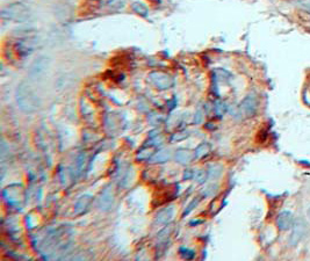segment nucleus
<instances>
[{
	"instance_id": "3",
	"label": "nucleus",
	"mask_w": 310,
	"mask_h": 261,
	"mask_svg": "<svg viewBox=\"0 0 310 261\" xmlns=\"http://www.w3.org/2000/svg\"><path fill=\"white\" fill-rule=\"evenodd\" d=\"M148 80L152 84L156 89L161 91L170 90L171 87L175 86V79L171 75L164 72H160V71H154L151 72L148 77Z\"/></svg>"
},
{
	"instance_id": "8",
	"label": "nucleus",
	"mask_w": 310,
	"mask_h": 261,
	"mask_svg": "<svg viewBox=\"0 0 310 261\" xmlns=\"http://www.w3.org/2000/svg\"><path fill=\"white\" fill-rule=\"evenodd\" d=\"M92 200H93V198L91 195H83L82 198L78 200L77 203H75V206H74L75 214H78V215L85 214L86 211L89 210L91 203H92Z\"/></svg>"
},
{
	"instance_id": "12",
	"label": "nucleus",
	"mask_w": 310,
	"mask_h": 261,
	"mask_svg": "<svg viewBox=\"0 0 310 261\" xmlns=\"http://www.w3.org/2000/svg\"><path fill=\"white\" fill-rule=\"evenodd\" d=\"M124 4H126V0H107V5L115 10L122 9Z\"/></svg>"
},
{
	"instance_id": "5",
	"label": "nucleus",
	"mask_w": 310,
	"mask_h": 261,
	"mask_svg": "<svg viewBox=\"0 0 310 261\" xmlns=\"http://www.w3.org/2000/svg\"><path fill=\"white\" fill-rule=\"evenodd\" d=\"M305 233H307V225H305V223L303 221L294 222L293 232L289 238V244L292 245V246H295L298 241L304 237Z\"/></svg>"
},
{
	"instance_id": "14",
	"label": "nucleus",
	"mask_w": 310,
	"mask_h": 261,
	"mask_svg": "<svg viewBox=\"0 0 310 261\" xmlns=\"http://www.w3.org/2000/svg\"><path fill=\"white\" fill-rule=\"evenodd\" d=\"M180 253H181V255H183V258H186V259H192L193 256H194V252L190 253V249L180 248Z\"/></svg>"
},
{
	"instance_id": "7",
	"label": "nucleus",
	"mask_w": 310,
	"mask_h": 261,
	"mask_svg": "<svg viewBox=\"0 0 310 261\" xmlns=\"http://www.w3.org/2000/svg\"><path fill=\"white\" fill-rule=\"evenodd\" d=\"M175 217V207H168L165 209L161 210L158 215L154 218V223L157 225H165L172 221V218Z\"/></svg>"
},
{
	"instance_id": "2",
	"label": "nucleus",
	"mask_w": 310,
	"mask_h": 261,
	"mask_svg": "<svg viewBox=\"0 0 310 261\" xmlns=\"http://www.w3.org/2000/svg\"><path fill=\"white\" fill-rule=\"evenodd\" d=\"M28 14L29 9L21 3L11 4V5L4 7L2 11V18L5 20L24 21L28 18Z\"/></svg>"
},
{
	"instance_id": "1",
	"label": "nucleus",
	"mask_w": 310,
	"mask_h": 261,
	"mask_svg": "<svg viewBox=\"0 0 310 261\" xmlns=\"http://www.w3.org/2000/svg\"><path fill=\"white\" fill-rule=\"evenodd\" d=\"M15 100L19 108L25 113H35L41 107V99L33 87L27 82H21L15 92Z\"/></svg>"
},
{
	"instance_id": "11",
	"label": "nucleus",
	"mask_w": 310,
	"mask_h": 261,
	"mask_svg": "<svg viewBox=\"0 0 310 261\" xmlns=\"http://www.w3.org/2000/svg\"><path fill=\"white\" fill-rule=\"evenodd\" d=\"M191 159H192L191 153L186 150H180L176 153V160L181 162V164H188Z\"/></svg>"
},
{
	"instance_id": "16",
	"label": "nucleus",
	"mask_w": 310,
	"mask_h": 261,
	"mask_svg": "<svg viewBox=\"0 0 310 261\" xmlns=\"http://www.w3.org/2000/svg\"><path fill=\"white\" fill-rule=\"evenodd\" d=\"M308 216H309V218H310V209L308 210Z\"/></svg>"
},
{
	"instance_id": "6",
	"label": "nucleus",
	"mask_w": 310,
	"mask_h": 261,
	"mask_svg": "<svg viewBox=\"0 0 310 261\" xmlns=\"http://www.w3.org/2000/svg\"><path fill=\"white\" fill-rule=\"evenodd\" d=\"M294 225L293 214L289 210H283L277 217V226L281 231H287Z\"/></svg>"
},
{
	"instance_id": "13",
	"label": "nucleus",
	"mask_w": 310,
	"mask_h": 261,
	"mask_svg": "<svg viewBox=\"0 0 310 261\" xmlns=\"http://www.w3.org/2000/svg\"><path fill=\"white\" fill-rule=\"evenodd\" d=\"M207 147H208V145L205 144V143H203V144H201V145H199L198 149L195 150V156L199 157V158L205 156V154L208 152Z\"/></svg>"
},
{
	"instance_id": "15",
	"label": "nucleus",
	"mask_w": 310,
	"mask_h": 261,
	"mask_svg": "<svg viewBox=\"0 0 310 261\" xmlns=\"http://www.w3.org/2000/svg\"><path fill=\"white\" fill-rule=\"evenodd\" d=\"M84 160H85L84 154H81L78 158V172H81L83 169V166H84Z\"/></svg>"
},
{
	"instance_id": "10",
	"label": "nucleus",
	"mask_w": 310,
	"mask_h": 261,
	"mask_svg": "<svg viewBox=\"0 0 310 261\" xmlns=\"http://www.w3.org/2000/svg\"><path fill=\"white\" fill-rule=\"evenodd\" d=\"M131 9H133V11L136 14H138L139 17H142V18H146L149 15L148 7H146L144 4L141 2H135L131 4Z\"/></svg>"
},
{
	"instance_id": "4",
	"label": "nucleus",
	"mask_w": 310,
	"mask_h": 261,
	"mask_svg": "<svg viewBox=\"0 0 310 261\" xmlns=\"http://www.w3.org/2000/svg\"><path fill=\"white\" fill-rule=\"evenodd\" d=\"M257 108H258V101L253 96H248L241 102L240 113L245 117H250L256 114Z\"/></svg>"
},
{
	"instance_id": "9",
	"label": "nucleus",
	"mask_w": 310,
	"mask_h": 261,
	"mask_svg": "<svg viewBox=\"0 0 310 261\" xmlns=\"http://www.w3.org/2000/svg\"><path fill=\"white\" fill-rule=\"evenodd\" d=\"M113 206V194L111 188H105L99 199V207L103 210H108Z\"/></svg>"
}]
</instances>
